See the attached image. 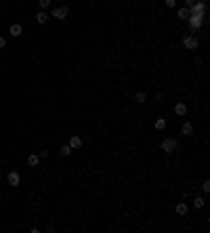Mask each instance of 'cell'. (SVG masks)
Masks as SVG:
<instances>
[{"mask_svg": "<svg viewBox=\"0 0 210 233\" xmlns=\"http://www.w3.org/2000/svg\"><path fill=\"white\" fill-rule=\"evenodd\" d=\"M204 17H206L204 13H196V15H191V17H189V25H191L193 29H200V28H202V23H204Z\"/></svg>", "mask_w": 210, "mask_h": 233, "instance_id": "1", "label": "cell"}, {"mask_svg": "<svg viewBox=\"0 0 210 233\" xmlns=\"http://www.w3.org/2000/svg\"><path fill=\"white\" fill-rule=\"evenodd\" d=\"M162 149H164L166 153L176 151V141H175V139H164V141H162Z\"/></svg>", "mask_w": 210, "mask_h": 233, "instance_id": "2", "label": "cell"}, {"mask_svg": "<svg viewBox=\"0 0 210 233\" xmlns=\"http://www.w3.org/2000/svg\"><path fill=\"white\" fill-rule=\"evenodd\" d=\"M67 15H70V8H67V7H57V8H53V17L61 19V21L67 17Z\"/></svg>", "mask_w": 210, "mask_h": 233, "instance_id": "3", "label": "cell"}, {"mask_svg": "<svg viewBox=\"0 0 210 233\" xmlns=\"http://www.w3.org/2000/svg\"><path fill=\"white\" fill-rule=\"evenodd\" d=\"M183 44H185L189 50H196L197 49V38H196V36H187V38L183 40Z\"/></svg>", "mask_w": 210, "mask_h": 233, "instance_id": "4", "label": "cell"}, {"mask_svg": "<svg viewBox=\"0 0 210 233\" xmlns=\"http://www.w3.org/2000/svg\"><path fill=\"white\" fill-rule=\"evenodd\" d=\"M8 183L13 185V187H19V183H21V177H19V172H8Z\"/></svg>", "mask_w": 210, "mask_h": 233, "instance_id": "5", "label": "cell"}, {"mask_svg": "<svg viewBox=\"0 0 210 233\" xmlns=\"http://www.w3.org/2000/svg\"><path fill=\"white\" fill-rule=\"evenodd\" d=\"M70 147H71V149H80V147H82V139L74 134V137L70 139Z\"/></svg>", "mask_w": 210, "mask_h": 233, "instance_id": "6", "label": "cell"}, {"mask_svg": "<svg viewBox=\"0 0 210 233\" xmlns=\"http://www.w3.org/2000/svg\"><path fill=\"white\" fill-rule=\"evenodd\" d=\"M181 132L185 134V137H189V134L193 132V124H191V122H185V124L181 126Z\"/></svg>", "mask_w": 210, "mask_h": 233, "instance_id": "7", "label": "cell"}, {"mask_svg": "<svg viewBox=\"0 0 210 233\" xmlns=\"http://www.w3.org/2000/svg\"><path fill=\"white\" fill-rule=\"evenodd\" d=\"M175 111L179 113V116H185V113H187V105H185V103H176V105H175Z\"/></svg>", "mask_w": 210, "mask_h": 233, "instance_id": "8", "label": "cell"}, {"mask_svg": "<svg viewBox=\"0 0 210 233\" xmlns=\"http://www.w3.org/2000/svg\"><path fill=\"white\" fill-rule=\"evenodd\" d=\"M21 32H23V28H21L19 23H13V25H11V34H13L15 38H17V36H21Z\"/></svg>", "mask_w": 210, "mask_h": 233, "instance_id": "9", "label": "cell"}, {"mask_svg": "<svg viewBox=\"0 0 210 233\" xmlns=\"http://www.w3.org/2000/svg\"><path fill=\"white\" fill-rule=\"evenodd\" d=\"M134 101H137V103H145V101H147V95H145L143 91H139L137 95H134Z\"/></svg>", "mask_w": 210, "mask_h": 233, "instance_id": "10", "label": "cell"}, {"mask_svg": "<svg viewBox=\"0 0 210 233\" xmlns=\"http://www.w3.org/2000/svg\"><path fill=\"white\" fill-rule=\"evenodd\" d=\"M46 19H49V17H46V11H40V13L36 15V21L38 23H46Z\"/></svg>", "mask_w": 210, "mask_h": 233, "instance_id": "11", "label": "cell"}, {"mask_svg": "<svg viewBox=\"0 0 210 233\" xmlns=\"http://www.w3.org/2000/svg\"><path fill=\"white\" fill-rule=\"evenodd\" d=\"M38 162H40V158H38V155H29V158H28L29 166H38Z\"/></svg>", "mask_w": 210, "mask_h": 233, "instance_id": "12", "label": "cell"}, {"mask_svg": "<svg viewBox=\"0 0 210 233\" xmlns=\"http://www.w3.org/2000/svg\"><path fill=\"white\" fill-rule=\"evenodd\" d=\"M189 8H179V17H181V19H189Z\"/></svg>", "mask_w": 210, "mask_h": 233, "instance_id": "13", "label": "cell"}, {"mask_svg": "<svg viewBox=\"0 0 210 233\" xmlns=\"http://www.w3.org/2000/svg\"><path fill=\"white\" fill-rule=\"evenodd\" d=\"M155 128H158V130H164V128H166V120H164V118L155 120Z\"/></svg>", "mask_w": 210, "mask_h": 233, "instance_id": "14", "label": "cell"}, {"mask_svg": "<svg viewBox=\"0 0 210 233\" xmlns=\"http://www.w3.org/2000/svg\"><path fill=\"white\" fill-rule=\"evenodd\" d=\"M175 210H176V214H185V212H187V206H185V204L181 202V204H176Z\"/></svg>", "mask_w": 210, "mask_h": 233, "instance_id": "15", "label": "cell"}, {"mask_svg": "<svg viewBox=\"0 0 210 233\" xmlns=\"http://www.w3.org/2000/svg\"><path fill=\"white\" fill-rule=\"evenodd\" d=\"M71 153V147H70V145H63V147H61V155H70Z\"/></svg>", "mask_w": 210, "mask_h": 233, "instance_id": "16", "label": "cell"}, {"mask_svg": "<svg viewBox=\"0 0 210 233\" xmlns=\"http://www.w3.org/2000/svg\"><path fill=\"white\" fill-rule=\"evenodd\" d=\"M193 206H196V208H204V199L202 198H196V199H193Z\"/></svg>", "mask_w": 210, "mask_h": 233, "instance_id": "17", "label": "cell"}, {"mask_svg": "<svg viewBox=\"0 0 210 233\" xmlns=\"http://www.w3.org/2000/svg\"><path fill=\"white\" fill-rule=\"evenodd\" d=\"M38 4H40L42 8H46V7H50V0H38Z\"/></svg>", "mask_w": 210, "mask_h": 233, "instance_id": "18", "label": "cell"}, {"mask_svg": "<svg viewBox=\"0 0 210 233\" xmlns=\"http://www.w3.org/2000/svg\"><path fill=\"white\" fill-rule=\"evenodd\" d=\"M175 4H176V0H166V7L168 8H175Z\"/></svg>", "mask_w": 210, "mask_h": 233, "instance_id": "19", "label": "cell"}, {"mask_svg": "<svg viewBox=\"0 0 210 233\" xmlns=\"http://www.w3.org/2000/svg\"><path fill=\"white\" fill-rule=\"evenodd\" d=\"M202 189H204V191H210V181H204V185H202Z\"/></svg>", "mask_w": 210, "mask_h": 233, "instance_id": "20", "label": "cell"}, {"mask_svg": "<svg viewBox=\"0 0 210 233\" xmlns=\"http://www.w3.org/2000/svg\"><path fill=\"white\" fill-rule=\"evenodd\" d=\"M38 158H40V160H46V158H49V151H40V155H38Z\"/></svg>", "mask_w": 210, "mask_h": 233, "instance_id": "21", "label": "cell"}, {"mask_svg": "<svg viewBox=\"0 0 210 233\" xmlns=\"http://www.w3.org/2000/svg\"><path fill=\"white\" fill-rule=\"evenodd\" d=\"M4 46H7V40H4V38H0V49H4Z\"/></svg>", "mask_w": 210, "mask_h": 233, "instance_id": "22", "label": "cell"}, {"mask_svg": "<svg viewBox=\"0 0 210 233\" xmlns=\"http://www.w3.org/2000/svg\"><path fill=\"white\" fill-rule=\"evenodd\" d=\"M185 2H187V7H191V4H193L196 0H185Z\"/></svg>", "mask_w": 210, "mask_h": 233, "instance_id": "23", "label": "cell"}]
</instances>
